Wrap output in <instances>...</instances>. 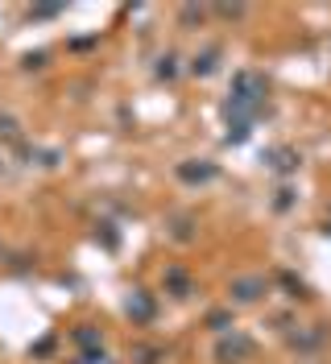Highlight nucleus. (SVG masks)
I'll list each match as a JSON object with an SVG mask.
<instances>
[{
	"label": "nucleus",
	"mask_w": 331,
	"mask_h": 364,
	"mask_svg": "<svg viewBox=\"0 0 331 364\" xmlns=\"http://www.w3.org/2000/svg\"><path fill=\"white\" fill-rule=\"evenodd\" d=\"M265 161H269L273 170H282V174H286V170H294V166H298V154H294V149H269V154H265Z\"/></svg>",
	"instance_id": "6"
},
{
	"label": "nucleus",
	"mask_w": 331,
	"mask_h": 364,
	"mask_svg": "<svg viewBox=\"0 0 331 364\" xmlns=\"http://www.w3.org/2000/svg\"><path fill=\"white\" fill-rule=\"evenodd\" d=\"M178 178L182 182H211L216 178V166H211V161H182V166H178Z\"/></svg>",
	"instance_id": "4"
},
{
	"label": "nucleus",
	"mask_w": 331,
	"mask_h": 364,
	"mask_svg": "<svg viewBox=\"0 0 331 364\" xmlns=\"http://www.w3.org/2000/svg\"><path fill=\"white\" fill-rule=\"evenodd\" d=\"M166 286L174 290V298H191V290H195V286H191V277H186L182 269H166Z\"/></svg>",
	"instance_id": "7"
},
{
	"label": "nucleus",
	"mask_w": 331,
	"mask_h": 364,
	"mask_svg": "<svg viewBox=\"0 0 331 364\" xmlns=\"http://www.w3.org/2000/svg\"><path fill=\"white\" fill-rule=\"evenodd\" d=\"M207 327H216V331H228V327H232V315H228V311H211V315H207Z\"/></svg>",
	"instance_id": "11"
},
{
	"label": "nucleus",
	"mask_w": 331,
	"mask_h": 364,
	"mask_svg": "<svg viewBox=\"0 0 331 364\" xmlns=\"http://www.w3.org/2000/svg\"><path fill=\"white\" fill-rule=\"evenodd\" d=\"M220 13H224V17H241L244 9H241V4H220Z\"/></svg>",
	"instance_id": "15"
},
{
	"label": "nucleus",
	"mask_w": 331,
	"mask_h": 364,
	"mask_svg": "<svg viewBox=\"0 0 331 364\" xmlns=\"http://www.w3.org/2000/svg\"><path fill=\"white\" fill-rule=\"evenodd\" d=\"M216 58H220V50L211 46V50H203L195 63H191V70H195V75H211V70H216Z\"/></svg>",
	"instance_id": "8"
},
{
	"label": "nucleus",
	"mask_w": 331,
	"mask_h": 364,
	"mask_svg": "<svg viewBox=\"0 0 331 364\" xmlns=\"http://www.w3.org/2000/svg\"><path fill=\"white\" fill-rule=\"evenodd\" d=\"M261 100H265V79L253 75V70H241L236 87L228 95V120H253L261 112Z\"/></svg>",
	"instance_id": "1"
},
{
	"label": "nucleus",
	"mask_w": 331,
	"mask_h": 364,
	"mask_svg": "<svg viewBox=\"0 0 331 364\" xmlns=\"http://www.w3.org/2000/svg\"><path fill=\"white\" fill-rule=\"evenodd\" d=\"M253 352H257V343L248 340V336H241V331H232V336H224L216 343V360L220 364H244Z\"/></svg>",
	"instance_id": "2"
},
{
	"label": "nucleus",
	"mask_w": 331,
	"mask_h": 364,
	"mask_svg": "<svg viewBox=\"0 0 331 364\" xmlns=\"http://www.w3.org/2000/svg\"><path fill=\"white\" fill-rule=\"evenodd\" d=\"M17 120H13V116H0V141H17Z\"/></svg>",
	"instance_id": "12"
},
{
	"label": "nucleus",
	"mask_w": 331,
	"mask_h": 364,
	"mask_svg": "<svg viewBox=\"0 0 331 364\" xmlns=\"http://www.w3.org/2000/svg\"><path fill=\"white\" fill-rule=\"evenodd\" d=\"M154 298L145 294V290H132V298H129V315L137 318V323H149V318H154Z\"/></svg>",
	"instance_id": "5"
},
{
	"label": "nucleus",
	"mask_w": 331,
	"mask_h": 364,
	"mask_svg": "<svg viewBox=\"0 0 331 364\" xmlns=\"http://www.w3.org/2000/svg\"><path fill=\"white\" fill-rule=\"evenodd\" d=\"M157 356H162L157 348H137V364H157Z\"/></svg>",
	"instance_id": "13"
},
{
	"label": "nucleus",
	"mask_w": 331,
	"mask_h": 364,
	"mask_svg": "<svg viewBox=\"0 0 331 364\" xmlns=\"http://www.w3.org/2000/svg\"><path fill=\"white\" fill-rule=\"evenodd\" d=\"M203 13H207L203 4H182V25H186V29H191V25H199V21H203Z\"/></svg>",
	"instance_id": "9"
},
{
	"label": "nucleus",
	"mask_w": 331,
	"mask_h": 364,
	"mask_svg": "<svg viewBox=\"0 0 331 364\" xmlns=\"http://www.w3.org/2000/svg\"><path fill=\"white\" fill-rule=\"evenodd\" d=\"M265 277H236L232 282V302H261L265 298Z\"/></svg>",
	"instance_id": "3"
},
{
	"label": "nucleus",
	"mask_w": 331,
	"mask_h": 364,
	"mask_svg": "<svg viewBox=\"0 0 331 364\" xmlns=\"http://www.w3.org/2000/svg\"><path fill=\"white\" fill-rule=\"evenodd\" d=\"M75 343H79V348H95V343H100V331H95V327H79V331H75Z\"/></svg>",
	"instance_id": "10"
},
{
	"label": "nucleus",
	"mask_w": 331,
	"mask_h": 364,
	"mask_svg": "<svg viewBox=\"0 0 331 364\" xmlns=\"http://www.w3.org/2000/svg\"><path fill=\"white\" fill-rule=\"evenodd\" d=\"M174 58H162V67H157V75H162V79H174Z\"/></svg>",
	"instance_id": "14"
}]
</instances>
